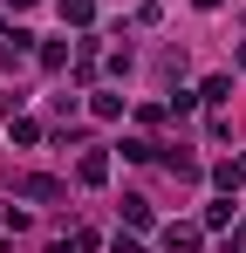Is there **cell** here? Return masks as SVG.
I'll list each match as a JSON object with an SVG mask.
<instances>
[{
    "label": "cell",
    "mask_w": 246,
    "mask_h": 253,
    "mask_svg": "<svg viewBox=\"0 0 246 253\" xmlns=\"http://www.w3.org/2000/svg\"><path fill=\"white\" fill-rule=\"evenodd\" d=\"M14 199H35V206H55V199H62V178H48V171H21V178H14Z\"/></svg>",
    "instance_id": "cell-1"
},
{
    "label": "cell",
    "mask_w": 246,
    "mask_h": 253,
    "mask_svg": "<svg viewBox=\"0 0 246 253\" xmlns=\"http://www.w3.org/2000/svg\"><path fill=\"white\" fill-rule=\"evenodd\" d=\"M28 55H35V35H28V28H7V35H0V69H21Z\"/></svg>",
    "instance_id": "cell-2"
},
{
    "label": "cell",
    "mask_w": 246,
    "mask_h": 253,
    "mask_svg": "<svg viewBox=\"0 0 246 253\" xmlns=\"http://www.w3.org/2000/svg\"><path fill=\"white\" fill-rule=\"evenodd\" d=\"M76 185H89V192L110 185V151H82V158H76Z\"/></svg>",
    "instance_id": "cell-3"
},
{
    "label": "cell",
    "mask_w": 246,
    "mask_h": 253,
    "mask_svg": "<svg viewBox=\"0 0 246 253\" xmlns=\"http://www.w3.org/2000/svg\"><path fill=\"white\" fill-rule=\"evenodd\" d=\"M158 158H164V171H171V178H185V185L199 178V158H192L185 144H158Z\"/></svg>",
    "instance_id": "cell-4"
},
{
    "label": "cell",
    "mask_w": 246,
    "mask_h": 253,
    "mask_svg": "<svg viewBox=\"0 0 246 253\" xmlns=\"http://www.w3.org/2000/svg\"><path fill=\"white\" fill-rule=\"evenodd\" d=\"M199 226H185V219H178V226H164V253H199Z\"/></svg>",
    "instance_id": "cell-5"
},
{
    "label": "cell",
    "mask_w": 246,
    "mask_h": 253,
    "mask_svg": "<svg viewBox=\"0 0 246 253\" xmlns=\"http://www.w3.org/2000/svg\"><path fill=\"white\" fill-rule=\"evenodd\" d=\"M69 55H76L69 42H41V48H35V62L48 69V76H55V69H69Z\"/></svg>",
    "instance_id": "cell-6"
},
{
    "label": "cell",
    "mask_w": 246,
    "mask_h": 253,
    "mask_svg": "<svg viewBox=\"0 0 246 253\" xmlns=\"http://www.w3.org/2000/svg\"><path fill=\"white\" fill-rule=\"evenodd\" d=\"M212 185H219V192L233 199V192H240V185H246V171H240V158H226V165H212Z\"/></svg>",
    "instance_id": "cell-7"
},
{
    "label": "cell",
    "mask_w": 246,
    "mask_h": 253,
    "mask_svg": "<svg viewBox=\"0 0 246 253\" xmlns=\"http://www.w3.org/2000/svg\"><path fill=\"white\" fill-rule=\"evenodd\" d=\"M96 69H103V48L82 42V48H76V83H96Z\"/></svg>",
    "instance_id": "cell-8"
},
{
    "label": "cell",
    "mask_w": 246,
    "mask_h": 253,
    "mask_svg": "<svg viewBox=\"0 0 246 253\" xmlns=\"http://www.w3.org/2000/svg\"><path fill=\"white\" fill-rule=\"evenodd\" d=\"M96 21V0H62V28H89Z\"/></svg>",
    "instance_id": "cell-9"
},
{
    "label": "cell",
    "mask_w": 246,
    "mask_h": 253,
    "mask_svg": "<svg viewBox=\"0 0 246 253\" xmlns=\"http://www.w3.org/2000/svg\"><path fill=\"white\" fill-rule=\"evenodd\" d=\"M89 110H96V117H123V110H130V103H123L117 89H96V96H89Z\"/></svg>",
    "instance_id": "cell-10"
},
{
    "label": "cell",
    "mask_w": 246,
    "mask_h": 253,
    "mask_svg": "<svg viewBox=\"0 0 246 253\" xmlns=\"http://www.w3.org/2000/svg\"><path fill=\"white\" fill-rule=\"evenodd\" d=\"M226 96H233V76H205V89H199V103H212V110H219Z\"/></svg>",
    "instance_id": "cell-11"
},
{
    "label": "cell",
    "mask_w": 246,
    "mask_h": 253,
    "mask_svg": "<svg viewBox=\"0 0 246 253\" xmlns=\"http://www.w3.org/2000/svg\"><path fill=\"white\" fill-rule=\"evenodd\" d=\"M123 219H130V226H151V199L130 192V199H123Z\"/></svg>",
    "instance_id": "cell-12"
},
{
    "label": "cell",
    "mask_w": 246,
    "mask_h": 253,
    "mask_svg": "<svg viewBox=\"0 0 246 253\" xmlns=\"http://www.w3.org/2000/svg\"><path fill=\"white\" fill-rule=\"evenodd\" d=\"M7 130H14V144H41V124H35V117H7Z\"/></svg>",
    "instance_id": "cell-13"
},
{
    "label": "cell",
    "mask_w": 246,
    "mask_h": 253,
    "mask_svg": "<svg viewBox=\"0 0 246 253\" xmlns=\"http://www.w3.org/2000/svg\"><path fill=\"white\" fill-rule=\"evenodd\" d=\"M123 158H130V165H151V158H158V144H144V137H123Z\"/></svg>",
    "instance_id": "cell-14"
},
{
    "label": "cell",
    "mask_w": 246,
    "mask_h": 253,
    "mask_svg": "<svg viewBox=\"0 0 246 253\" xmlns=\"http://www.w3.org/2000/svg\"><path fill=\"white\" fill-rule=\"evenodd\" d=\"M205 226H233V199L219 192V206H205Z\"/></svg>",
    "instance_id": "cell-15"
},
{
    "label": "cell",
    "mask_w": 246,
    "mask_h": 253,
    "mask_svg": "<svg viewBox=\"0 0 246 253\" xmlns=\"http://www.w3.org/2000/svg\"><path fill=\"white\" fill-rule=\"evenodd\" d=\"M69 253H96V226H76L69 233Z\"/></svg>",
    "instance_id": "cell-16"
},
{
    "label": "cell",
    "mask_w": 246,
    "mask_h": 253,
    "mask_svg": "<svg viewBox=\"0 0 246 253\" xmlns=\"http://www.w3.org/2000/svg\"><path fill=\"white\" fill-rule=\"evenodd\" d=\"M226 253H246V219L233 226V233H226Z\"/></svg>",
    "instance_id": "cell-17"
},
{
    "label": "cell",
    "mask_w": 246,
    "mask_h": 253,
    "mask_svg": "<svg viewBox=\"0 0 246 253\" xmlns=\"http://www.w3.org/2000/svg\"><path fill=\"white\" fill-rule=\"evenodd\" d=\"M110 253H144V247H137L130 233H117V240H110Z\"/></svg>",
    "instance_id": "cell-18"
},
{
    "label": "cell",
    "mask_w": 246,
    "mask_h": 253,
    "mask_svg": "<svg viewBox=\"0 0 246 253\" xmlns=\"http://www.w3.org/2000/svg\"><path fill=\"white\" fill-rule=\"evenodd\" d=\"M7 7H14V14H28V7H41V0H7Z\"/></svg>",
    "instance_id": "cell-19"
},
{
    "label": "cell",
    "mask_w": 246,
    "mask_h": 253,
    "mask_svg": "<svg viewBox=\"0 0 246 253\" xmlns=\"http://www.w3.org/2000/svg\"><path fill=\"white\" fill-rule=\"evenodd\" d=\"M233 62H240V69H246V42H240V48H233Z\"/></svg>",
    "instance_id": "cell-20"
}]
</instances>
